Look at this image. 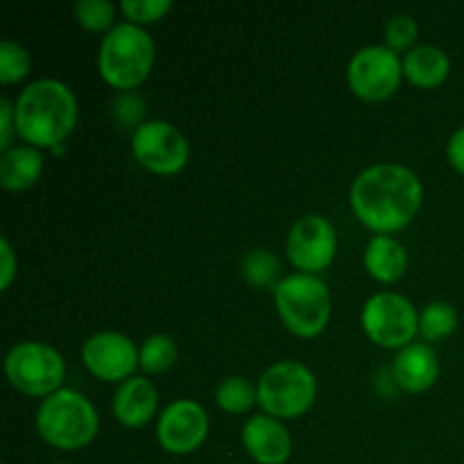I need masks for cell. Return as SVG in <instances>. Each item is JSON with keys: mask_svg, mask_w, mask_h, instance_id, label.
Masks as SVG:
<instances>
[{"mask_svg": "<svg viewBox=\"0 0 464 464\" xmlns=\"http://www.w3.org/2000/svg\"><path fill=\"white\" fill-rule=\"evenodd\" d=\"M349 199L367 229L388 236L415 220L424 188L411 168L401 163H374L353 179Z\"/></svg>", "mask_w": 464, "mask_h": 464, "instance_id": "cell-1", "label": "cell"}, {"mask_svg": "<svg viewBox=\"0 0 464 464\" xmlns=\"http://www.w3.org/2000/svg\"><path fill=\"white\" fill-rule=\"evenodd\" d=\"M16 134L34 148H57L77 122L75 93L63 82L44 77L21 91L14 102Z\"/></svg>", "mask_w": 464, "mask_h": 464, "instance_id": "cell-2", "label": "cell"}, {"mask_svg": "<svg viewBox=\"0 0 464 464\" xmlns=\"http://www.w3.org/2000/svg\"><path fill=\"white\" fill-rule=\"evenodd\" d=\"M36 433L45 444L59 451H77L89 447L100 429L93 403L77 390H57L45 397L34 415Z\"/></svg>", "mask_w": 464, "mask_h": 464, "instance_id": "cell-3", "label": "cell"}, {"mask_svg": "<svg viewBox=\"0 0 464 464\" xmlns=\"http://www.w3.org/2000/svg\"><path fill=\"white\" fill-rule=\"evenodd\" d=\"M154 53V41L145 27L130 21L116 23L100 44L98 71L113 89L131 91L148 80Z\"/></svg>", "mask_w": 464, "mask_h": 464, "instance_id": "cell-4", "label": "cell"}, {"mask_svg": "<svg viewBox=\"0 0 464 464\" xmlns=\"http://www.w3.org/2000/svg\"><path fill=\"white\" fill-rule=\"evenodd\" d=\"M275 304L281 322L299 338H315L331 320V295L315 275H290L275 288Z\"/></svg>", "mask_w": 464, "mask_h": 464, "instance_id": "cell-5", "label": "cell"}, {"mask_svg": "<svg viewBox=\"0 0 464 464\" xmlns=\"http://www.w3.org/2000/svg\"><path fill=\"white\" fill-rule=\"evenodd\" d=\"M258 406L275 420H297L311 411L317 397V379L304 362L281 361L263 372L256 383Z\"/></svg>", "mask_w": 464, "mask_h": 464, "instance_id": "cell-6", "label": "cell"}, {"mask_svg": "<svg viewBox=\"0 0 464 464\" xmlns=\"http://www.w3.org/2000/svg\"><path fill=\"white\" fill-rule=\"evenodd\" d=\"M5 374L18 392L45 399L62 390L59 385L66 376V362L50 344L27 340L9 349L5 358Z\"/></svg>", "mask_w": 464, "mask_h": 464, "instance_id": "cell-7", "label": "cell"}, {"mask_svg": "<svg viewBox=\"0 0 464 464\" xmlns=\"http://www.w3.org/2000/svg\"><path fill=\"white\" fill-rule=\"evenodd\" d=\"M361 322L367 338L383 349L408 347L420 331L415 306L399 293L372 295L362 306Z\"/></svg>", "mask_w": 464, "mask_h": 464, "instance_id": "cell-8", "label": "cell"}, {"mask_svg": "<svg viewBox=\"0 0 464 464\" xmlns=\"http://www.w3.org/2000/svg\"><path fill=\"white\" fill-rule=\"evenodd\" d=\"M131 154L154 175H177L190 157L188 139L166 121H145L131 134Z\"/></svg>", "mask_w": 464, "mask_h": 464, "instance_id": "cell-9", "label": "cell"}, {"mask_svg": "<svg viewBox=\"0 0 464 464\" xmlns=\"http://www.w3.org/2000/svg\"><path fill=\"white\" fill-rule=\"evenodd\" d=\"M403 77V62L388 45H367L358 50L347 66L353 93L367 102H381L394 95Z\"/></svg>", "mask_w": 464, "mask_h": 464, "instance_id": "cell-10", "label": "cell"}, {"mask_svg": "<svg viewBox=\"0 0 464 464\" xmlns=\"http://www.w3.org/2000/svg\"><path fill=\"white\" fill-rule=\"evenodd\" d=\"M335 252H338V234L329 218L308 213L290 227L285 254L304 275H317L326 270L334 263Z\"/></svg>", "mask_w": 464, "mask_h": 464, "instance_id": "cell-11", "label": "cell"}, {"mask_svg": "<svg viewBox=\"0 0 464 464\" xmlns=\"http://www.w3.org/2000/svg\"><path fill=\"white\" fill-rule=\"evenodd\" d=\"M208 435V415L193 399H179L163 408L157 421L159 447L170 456L198 451Z\"/></svg>", "mask_w": 464, "mask_h": 464, "instance_id": "cell-12", "label": "cell"}, {"mask_svg": "<svg viewBox=\"0 0 464 464\" xmlns=\"http://www.w3.org/2000/svg\"><path fill=\"white\" fill-rule=\"evenodd\" d=\"M140 349L118 331H102L91 335L82 347V361L84 367L100 381H127L131 379L134 370L139 367Z\"/></svg>", "mask_w": 464, "mask_h": 464, "instance_id": "cell-13", "label": "cell"}, {"mask_svg": "<svg viewBox=\"0 0 464 464\" xmlns=\"http://www.w3.org/2000/svg\"><path fill=\"white\" fill-rule=\"evenodd\" d=\"M245 451L258 464H285L293 453V438L281 420L266 415H254L243 426Z\"/></svg>", "mask_w": 464, "mask_h": 464, "instance_id": "cell-14", "label": "cell"}, {"mask_svg": "<svg viewBox=\"0 0 464 464\" xmlns=\"http://www.w3.org/2000/svg\"><path fill=\"white\" fill-rule=\"evenodd\" d=\"M159 408V392L145 376L122 381L113 394V417L127 429H140L154 420Z\"/></svg>", "mask_w": 464, "mask_h": 464, "instance_id": "cell-15", "label": "cell"}, {"mask_svg": "<svg viewBox=\"0 0 464 464\" xmlns=\"http://www.w3.org/2000/svg\"><path fill=\"white\" fill-rule=\"evenodd\" d=\"M394 381L401 390L411 394L426 392L433 388L440 376V362L433 349L429 344H408L399 349L392 365Z\"/></svg>", "mask_w": 464, "mask_h": 464, "instance_id": "cell-16", "label": "cell"}, {"mask_svg": "<svg viewBox=\"0 0 464 464\" xmlns=\"http://www.w3.org/2000/svg\"><path fill=\"white\" fill-rule=\"evenodd\" d=\"M403 62V75L420 89H435L442 84L451 71L449 54L438 45L421 44L406 53Z\"/></svg>", "mask_w": 464, "mask_h": 464, "instance_id": "cell-17", "label": "cell"}, {"mask_svg": "<svg viewBox=\"0 0 464 464\" xmlns=\"http://www.w3.org/2000/svg\"><path fill=\"white\" fill-rule=\"evenodd\" d=\"M365 270L374 276L381 284H394L403 276L408 267V252L399 240L392 236L376 234L374 238L367 243L365 249Z\"/></svg>", "mask_w": 464, "mask_h": 464, "instance_id": "cell-18", "label": "cell"}, {"mask_svg": "<svg viewBox=\"0 0 464 464\" xmlns=\"http://www.w3.org/2000/svg\"><path fill=\"white\" fill-rule=\"evenodd\" d=\"M44 154L34 145H16L0 157V184L7 190H25L39 181Z\"/></svg>", "mask_w": 464, "mask_h": 464, "instance_id": "cell-19", "label": "cell"}, {"mask_svg": "<svg viewBox=\"0 0 464 464\" xmlns=\"http://www.w3.org/2000/svg\"><path fill=\"white\" fill-rule=\"evenodd\" d=\"M216 403L229 415H245L258 403V392L254 383L245 376H227L216 388Z\"/></svg>", "mask_w": 464, "mask_h": 464, "instance_id": "cell-20", "label": "cell"}, {"mask_svg": "<svg viewBox=\"0 0 464 464\" xmlns=\"http://www.w3.org/2000/svg\"><path fill=\"white\" fill-rule=\"evenodd\" d=\"M179 356V349L177 343L166 334L150 335L143 344H140L139 352V367L148 374H161L168 372L177 362Z\"/></svg>", "mask_w": 464, "mask_h": 464, "instance_id": "cell-21", "label": "cell"}, {"mask_svg": "<svg viewBox=\"0 0 464 464\" xmlns=\"http://www.w3.org/2000/svg\"><path fill=\"white\" fill-rule=\"evenodd\" d=\"M279 272V258L272 252H267V249H252V252H247V256L243 258V275L245 279H247V284L254 285V288L275 290L276 285H279L276 284Z\"/></svg>", "mask_w": 464, "mask_h": 464, "instance_id": "cell-22", "label": "cell"}, {"mask_svg": "<svg viewBox=\"0 0 464 464\" xmlns=\"http://www.w3.org/2000/svg\"><path fill=\"white\" fill-rule=\"evenodd\" d=\"M458 311L449 302H433L420 313V334L426 340H444L456 331Z\"/></svg>", "mask_w": 464, "mask_h": 464, "instance_id": "cell-23", "label": "cell"}, {"mask_svg": "<svg viewBox=\"0 0 464 464\" xmlns=\"http://www.w3.org/2000/svg\"><path fill=\"white\" fill-rule=\"evenodd\" d=\"M30 68V53L21 44L12 39H5L0 44V82L3 84H14V82L25 80Z\"/></svg>", "mask_w": 464, "mask_h": 464, "instance_id": "cell-24", "label": "cell"}, {"mask_svg": "<svg viewBox=\"0 0 464 464\" xmlns=\"http://www.w3.org/2000/svg\"><path fill=\"white\" fill-rule=\"evenodd\" d=\"M75 16L84 30L107 34L109 30H113L116 7L109 0H80L75 5Z\"/></svg>", "mask_w": 464, "mask_h": 464, "instance_id": "cell-25", "label": "cell"}, {"mask_svg": "<svg viewBox=\"0 0 464 464\" xmlns=\"http://www.w3.org/2000/svg\"><path fill=\"white\" fill-rule=\"evenodd\" d=\"M417 36H420V25H417L415 18L411 14H399V16L390 18L388 27H385V41H388V48L394 53H411L417 44Z\"/></svg>", "mask_w": 464, "mask_h": 464, "instance_id": "cell-26", "label": "cell"}, {"mask_svg": "<svg viewBox=\"0 0 464 464\" xmlns=\"http://www.w3.org/2000/svg\"><path fill=\"white\" fill-rule=\"evenodd\" d=\"M172 9V0H122L121 12L127 21L143 27V23H154Z\"/></svg>", "mask_w": 464, "mask_h": 464, "instance_id": "cell-27", "label": "cell"}, {"mask_svg": "<svg viewBox=\"0 0 464 464\" xmlns=\"http://www.w3.org/2000/svg\"><path fill=\"white\" fill-rule=\"evenodd\" d=\"M14 134H16V111L7 98L0 100V150H12Z\"/></svg>", "mask_w": 464, "mask_h": 464, "instance_id": "cell-28", "label": "cell"}, {"mask_svg": "<svg viewBox=\"0 0 464 464\" xmlns=\"http://www.w3.org/2000/svg\"><path fill=\"white\" fill-rule=\"evenodd\" d=\"M447 157H449V163H451L460 175H464V127L453 131V136L449 139Z\"/></svg>", "mask_w": 464, "mask_h": 464, "instance_id": "cell-29", "label": "cell"}, {"mask_svg": "<svg viewBox=\"0 0 464 464\" xmlns=\"http://www.w3.org/2000/svg\"><path fill=\"white\" fill-rule=\"evenodd\" d=\"M0 249H3V276H0V288L7 290L14 275H16V256H14V249L7 238H0Z\"/></svg>", "mask_w": 464, "mask_h": 464, "instance_id": "cell-30", "label": "cell"}, {"mask_svg": "<svg viewBox=\"0 0 464 464\" xmlns=\"http://www.w3.org/2000/svg\"><path fill=\"white\" fill-rule=\"evenodd\" d=\"M54 464H71V462H54Z\"/></svg>", "mask_w": 464, "mask_h": 464, "instance_id": "cell-31", "label": "cell"}]
</instances>
